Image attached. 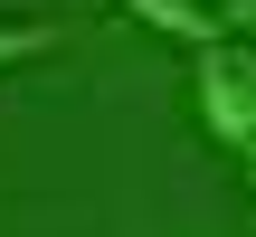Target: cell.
<instances>
[{
    "instance_id": "obj_3",
    "label": "cell",
    "mask_w": 256,
    "mask_h": 237,
    "mask_svg": "<svg viewBox=\"0 0 256 237\" xmlns=\"http://www.w3.org/2000/svg\"><path fill=\"white\" fill-rule=\"evenodd\" d=\"M66 28L57 19H0V66H28V57H48Z\"/></svg>"
},
{
    "instance_id": "obj_4",
    "label": "cell",
    "mask_w": 256,
    "mask_h": 237,
    "mask_svg": "<svg viewBox=\"0 0 256 237\" xmlns=\"http://www.w3.org/2000/svg\"><path fill=\"white\" fill-rule=\"evenodd\" d=\"M218 28H238V38H256V0H218Z\"/></svg>"
},
{
    "instance_id": "obj_2",
    "label": "cell",
    "mask_w": 256,
    "mask_h": 237,
    "mask_svg": "<svg viewBox=\"0 0 256 237\" xmlns=\"http://www.w3.org/2000/svg\"><path fill=\"white\" fill-rule=\"evenodd\" d=\"M104 10H124V19H142V28H162V38H180V48H200V38H218V0H104Z\"/></svg>"
},
{
    "instance_id": "obj_1",
    "label": "cell",
    "mask_w": 256,
    "mask_h": 237,
    "mask_svg": "<svg viewBox=\"0 0 256 237\" xmlns=\"http://www.w3.org/2000/svg\"><path fill=\"white\" fill-rule=\"evenodd\" d=\"M190 95H200V124L228 152H247L256 142V38H238V28L200 38L190 48Z\"/></svg>"
},
{
    "instance_id": "obj_5",
    "label": "cell",
    "mask_w": 256,
    "mask_h": 237,
    "mask_svg": "<svg viewBox=\"0 0 256 237\" xmlns=\"http://www.w3.org/2000/svg\"><path fill=\"white\" fill-rule=\"evenodd\" d=\"M238 162H247V200H256V142H247V152H238Z\"/></svg>"
}]
</instances>
